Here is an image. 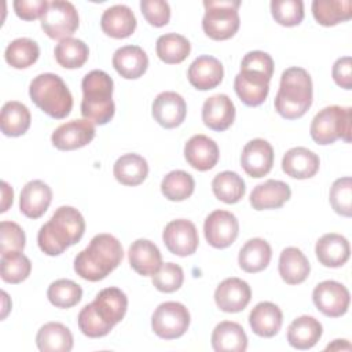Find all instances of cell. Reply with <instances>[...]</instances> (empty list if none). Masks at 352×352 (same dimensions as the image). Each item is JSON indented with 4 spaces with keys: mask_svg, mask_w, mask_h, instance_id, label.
Instances as JSON below:
<instances>
[{
    "mask_svg": "<svg viewBox=\"0 0 352 352\" xmlns=\"http://www.w3.org/2000/svg\"><path fill=\"white\" fill-rule=\"evenodd\" d=\"M121 242L110 234L95 235L89 245L74 258V271L85 280L104 279L122 261Z\"/></svg>",
    "mask_w": 352,
    "mask_h": 352,
    "instance_id": "cell-1",
    "label": "cell"
},
{
    "mask_svg": "<svg viewBox=\"0 0 352 352\" xmlns=\"http://www.w3.org/2000/svg\"><path fill=\"white\" fill-rule=\"evenodd\" d=\"M85 221L82 214L73 206H60L51 219L41 226L37 243L47 256H59L69 246L76 245L84 235Z\"/></svg>",
    "mask_w": 352,
    "mask_h": 352,
    "instance_id": "cell-2",
    "label": "cell"
},
{
    "mask_svg": "<svg viewBox=\"0 0 352 352\" xmlns=\"http://www.w3.org/2000/svg\"><path fill=\"white\" fill-rule=\"evenodd\" d=\"M312 104V80L302 67H289L280 76L274 100L275 110L286 120L302 117Z\"/></svg>",
    "mask_w": 352,
    "mask_h": 352,
    "instance_id": "cell-3",
    "label": "cell"
},
{
    "mask_svg": "<svg viewBox=\"0 0 352 352\" xmlns=\"http://www.w3.org/2000/svg\"><path fill=\"white\" fill-rule=\"evenodd\" d=\"M113 87V78L103 70H92L84 76L81 82V114L84 120L104 125L114 117Z\"/></svg>",
    "mask_w": 352,
    "mask_h": 352,
    "instance_id": "cell-4",
    "label": "cell"
},
{
    "mask_svg": "<svg viewBox=\"0 0 352 352\" xmlns=\"http://www.w3.org/2000/svg\"><path fill=\"white\" fill-rule=\"evenodd\" d=\"M32 102L55 120L67 117L73 107V96L65 81L54 73L36 76L29 85Z\"/></svg>",
    "mask_w": 352,
    "mask_h": 352,
    "instance_id": "cell-5",
    "label": "cell"
},
{
    "mask_svg": "<svg viewBox=\"0 0 352 352\" xmlns=\"http://www.w3.org/2000/svg\"><path fill=\"white\" fill-rule=\"evenodd\" d=\"M352 109L341 106H327L322 109L311 122V138L315 143L326 146L337 139L351 142Z\"/></svg>",
    "mask_w": 352,
    "mask_h": 352,
    "instance_id": "cell-6",
    "label": "cell"
},
{
    "mask_svg": "<svg viewBox=\"0 0 352 352\" xmlns=\"http://www.w3.org/2000/svg\"><path fill=\"white\" fill-rule=\"evenodd\" d=\"M238 0H205V15L202 18V29L205 34L213 40H228L239 29Z\"/></svg>",
    "mask_w": 352,
    "mask_h": 352,
    "instance_id": "cell-7",
    "label": "cell"
},
{
    "mask_svg": "<svg viewBox=\"0 0 352 352\" xmlns=\"http://www.w3.org/2000/svg\"><path fill=\"white\" fill-rule=\"evenodd\" d=\"M188 326L190 312L182 302L177 301H166L160 304L151 316L153 331L164 340L182 337L187 331Z\"/></svg>",
    "mask_w": 352,
    "mask_h": 352,
    "instance_id": "cell-8",
    "label": "cell"
},
{
    "mask_svg": "<svg viewBox=\"0 0 352 352\" xmlns=\"http://www.w3.org/2000/svg\"><path fill=\"white\" fill-rule=\"evenodd\" d=\"M78 28V12L70 1L54 0L41 16V29L56 40L69 38Z\"/></svg>",
    "mask_w": 352,
    "mask_h": 352,
    "instance_id": "cell-9",
    "label": "cell"
},
{
    "mask_svg": "<svg viewBox=\"0 0 352 352\" xmlns=\"http://www.w3.org/2000/svg\"><path fill=\"white\" fill-rule=\"evenodd\" d=\"M315 307L329 318L342 316L349 307V292L337 280H323L312 292Z\"/></svg>",
    "mask_w": 352,
    "mask_h": 352,
    "instance_id": "cell-10",
    "label": "cell"
},
{
    "mask_svg": "<svg viewBox=\"0 0 352 352\" xmlns=\"http://www.w3.org/2000/svg\"><path fill=\"white\" fill-rule=\"evenodd\" d=\"M204 232L210 246L224 249L235 242L239 232V223L235 214L228 210L219 209L205 219Z\"/></svg>",
    "mask_w": 352,
    "mask_h": 352,
    "instance_id": "cell-11",
    "label": "cell"
},
{
    "mask_svg": "<svg viewBox=\"0 0 352 352\" xmlns=\"http://www.w3.org/2000/svg\"><path fill=\"white\" fill-rule=\"evenodd\" d=\"M162 241L170 253L180 257L195 253L199 243L198 231L194 223L186 219H177L168 223L162 232Z\"/></svg>",
    "mask_w": 352,
    "mask_h": 352,
    "instance_id": "cell-12",
    "label": "cell"
},
{
    "mask_svg": "<svg viewBox=\"0 0 352 352\" xmlns=\"http://www.w3.org/2000/svg\"><path fill=\"white\" fill-rule=\"evenodd\" d=\"M270 81L271 77L264 73L241 69V72L235 76L234 89L238 98L246 106L254 107L260 106L267 99L270 92Z\"/></svg>",
    "mask_w": 352,
    "mask_h": 352,
    "instance_id": "cell-13",
    "label": "cell"
},
{
    "mask_svg": "<svg viewBox=\"0 0 352 352\" xmlns=\"http://www.w3.org/2000/svg\"><path fill=\"white\" fill-rule=\"evenodd\" d=\"M95 126L88 120H72L59 125L51 135V142L58 150H76L92 142Z\"/></svg>",
    "mask_w": 352,
    "mask_h": 352,
    "instance_id": "cell-14",
    "label": "cell"
},
{
    "mask_svg": "<svg viewBox=\"0 0 352 352\" xmlns=\"http://www.w3.org/2000/svg\"><path fill=\"white\" fill-rule=\"evenodd\" d=\"M154 120L164 128L179 126L187 114V104L182 95L173 91H165L155 96L151 107Z\"/></svg>",
    "mask_w": 352,
    "mask_h": 352,
    "instance_id": "cell-15",
    "label": "cell"
},
{
    "mask_svg": "<svg viewBox=\"0 0 352 352\" xmlns=\"http://www.w3.org/2000/svg\"><path fill=\"white\" fill-rule=\"evenodd\" d=\"M241 165L250 177L260 179L265 176L274 165L272 146L264 139L248 142L241 154Z\"/></svg>",
    "mask_w": 352,
    "mask_h": 352,
    "instance_id": "cell-16",
    "label": "cell"
},
{
    "mask_svg": "<svg viewBox=\"0 0 352 352\" xmlns=\"http://www.w3.org/2000/svg\"><path fill=\"white\" fill-rule=\"evenodd\" d=\"M252 298V290L248 282L239 278H227L214 290L216 305L228 314L241 312Z\"/></svg>",
    "mask_w": 352,
    "mask_h": 352,
    "instance_id": "cell-17",
    "label": "cell"
},
{
    "mask_svg": "<svg viewBox=\"0 0 352 352\" xmlns=\"http://www.w3.org/2000/svg\"><path fill=\"white\" fill-rule=\"evenodd\" d=\"M223 76L224 69L221 62L210 55L198 56L187 70L190 84L199 91L216 88L221 82Z\"/></svg>",
    "mask_w": 352,
    "mask_h": 352,
    "instance_id": "cell-18",
    "label": "cell"
},
{
    "mask_svg": "<svg viewBox=\"0 0 352 352\" xmlns=\"http://www.w3.org/2000/svg\"><path fill=\"white\" fill-rule=\"evenodd\" d=\"M235 120V106L228 95L217 94L208 98L202 106V121L213 131L228 129Z\"/></svg>",
    "mask_w": 352,
    "mask_h": 352,
    "instance_id": "cell-19",
    "label": "cell"
},
{
    "mask_svg": "<svg viewBox=\"0 0 352 352\" xmlns=\"http://www.w3.org/2000/svg\"><path fill=\"white\" fill-rule=\"evenodd\" d=\"M219 155L217 143L205 135H194L184 144L186 161L194 169L201 172L214 168L219 161Z\"/></svg>",
    "mask_w": 352,
    "mask_h": 352,
    "instance_id": "cell-20",
    "label": "cell"
},
{
    "mask_svg": "<svg viewBox=\"0 0 352 352\" xmlns=\"http://www.w3.org/2000/svg\"><path fill=\"white\" fill-rule=\"evenodd\" d=\"M92 305L99 318L114 327L125 316L128 308V298L121 289L107 287L96 294Z\"/></svg>",
    "mask_w": 352,
    "mask_h": 352,
    "instance_id": "cell-21",
    "label": "cell"
},
{
    "mask_svg": "<svg viewBox=\"0 0 352 352\" xmlns=\"http://www.w3.org/2000/svg\"><path fill=\"white\" fill-rule=\"evenodd\" d=\"M52 201V191L43 180H32L21 191L19 210L29 219L41 217Z\"/></svg>",
    "mask_w": 352,
    "mask_h": 352,
    "instance_id": "cell-22",
    "label": "cell"
},
{
    "mask_svg": "<svg viewBox=\"0 0 352 352\" xmlns=\"http://www.w3.org/2000/svg\"><path fill=\"white\" fill-rule=\"evenodd\" d=\"M129 264L142 276H153L162 265V256L157 245L148 239H136L128 250Z\"/></svg>",
    "mask_w": 352,
    "mask_h": 352,
    "instance_id": "cell-23",
    "label": "cell"
},
{
    "mask_svg": "<svg viewBox=\"0 0 352 352\" xmlns=\"http://www.w3.org/2000/svg\"><path fill=\"white\" fill-rule=\"evenodd\" d=\"M290 195L292 190L289 184L280 180L270 179L253 188L249 201L256 210L278 209L290 199Z\"/></svg>",
    "mask_w": 352,
    "mask_h": 352,
    "instance_id": "cell-24",
    "label": "cell"
},
{
    "mask_svg": "<svg viewBox=\"0 0 352 352\" xmlns=\"http://www.w3.org/2000/svg\"><path fill=\"white\" fill-rule=\"evenodd\" d=\"M319 157L305 147H293L287 150L282 158L283 172L298 180L315 176L319 170Z\"/></svg>",
    "mask_w": 352,
    "mask_h": 352,
    "instance_id": "cell-25",
    "label": "cell"
},
{
    "mask_svg": "<svg viewBox=\"0 0 352 352\" xmlns=\"http://www.w3.org/2000/svg\"><path fill=\"white\" fill-rule=\"evenodd\" d=\"M315 253L322 265L337 268L348 261L351 254V246L345 236L330 232L324 234L318 239Z\"/></svg>",
    "mask_w": 352,
    "mask_h": 352,
    "instance_id": "cell-26",
    "label": "cell"
},
{
    "mask_svg": "<svg viewBox=\"0 0 352 352\" xmlns=\"http://www.w3.org/2000/svg\"><path fill=\"white\" fill-rule=\"evenodd\" d=\"M111 62L117 73L126 80L142 77L148 67L147 54L139 45H124L116 50Z\"/></svg>",
    "mask_w": 352,
    "mask_h": 352,
    "instance_id": "cell-27",
    "label": "cell"
},
{
    "mask_svg": "<svg viewBox=\"0 0 352 352\" xmlns=\"http://www.w3.org/2000/svg\"><path fill=\"white\" fill-rule=\"evenodd\" d=\"M283 315L278 305L270 301L258 302L249 314V324L260 337H274L282 327Z\"/></svg>",
    "mask_w": 352,
    "mask_h": 352,
    "instance_id": "cell-28",
    "label": "cell"
},
{
    "mask_svg": "<svg viewBox=\"0 0 352 352\" xmlns=\"http://www.w3.org/2000/svg\"><path fill=\"white\" fill-rule=\"evenodd\" d=\"M100 28L113 38H125L135 32L136 18L128 6L117 4L102 14Z\"/></svg>",
    "mask_w": 352,
    "mask_h": 352,
    "instance_id": "cell-29",
    "label": "cell"
},
{
    "mask_svg": "<svg viewBox=\"0 0 352 352\" xmlns=\"http://www.w3.org/2000/svg\"><path fill=\"white\" fill-rule=\"evenodd\" d=\"M322 323L314 316L302 315L296 318L287 327V341L296 349H309L322 337Z\"/></svg>",
    "mask_w": 352,
    "mask_h": 352,
    "instance_id": "cell-30",
    "label": "cell"
},
{
    "mask_svg": "<svg viewBox=\"0 0 352 352\" xmlns=\"http://www.w3.org/2000/svg\"><path fill=\"white\" fill-rule=\"evenodd\" d=\"M212 346L216 352H243L248 348V337L239 323L224 320L212 333Z\"/></svg>",
    "mask_w": 352,
    "mask_h": 352,
    "instance_id": "cell-31",
    "label": "cell"
},
{
    "mask_svg": "<svg viewBox=\"0 0 352 352\" xmlns=\"http://www.w3.org/2000/svg\"><path fill=\"white\" fill-rule=\"evenodd\" d=\"M280 278L289 285L302 283L311 271V265L305 254L298 248H286L279 256L278 264Z\"/></svg>",
    "mask_w": 352,
    "mask_h": 352,
    "instance_id": "cell-32",
    "label": "cell"
},
{
    "mask_svg": "<svg viewBox=\"0 0 352 352\" xmlns=\"http://www.w3.org/2000/svg\"><path fill=\"white\" fill-rule=\"evenodd\" d=\"M36 344L41 352H70L73 334L65 324L48 322L37 331Z\"/></svg>",
    "mask_w": 352,
    "mask_h": 352,
    "instance_id": "cell-33",
    "label": "cell"
},
{
    "mask_svg": "<svg viewBox=\"0 0 352 352\" xmlns=\"http://www.w3.org/2000/svg\"><path fill=\"white\" fill-rule=\"evenodd\" d=\"M114 177L124 186H139L148 175L147 161L135 153L121 155L113 166Z\"/></svg>",
    "mask_w": 352,
    "mask_h": 352,
    "instance_id": "cell-34",
    "label": "cell"
},
{
    "mask_svg": "<svg viewBox=\"0 0 352 352\" xmlns=\"http://www.w3.org/2000/svg\"><path fill=\"white\" fill-rule=\"evenodd\" d=\"M272 250L267 241L261 238L249 239L239 250L238 263L239 267L249 274L260 272L265 270L271 261Z\"/></svg>",
    "mask_w": 352,
    "mask_h": 352,
    "instance_id": "cell-35",
    "label": "cell"
},
{
    "mask_svg": "<svg viewBox=\"0 0 352 352\" xmlns=\"http://www.w3.org/2000/svg\"><path fill=\"white\" fill-rule=\"evenodd\" d=\"M30 111L29 109L16 100H11L4 103L1 107L0 116V126L1 132L10 138H18L26 133L30 126Z\"/></svg>",
    "mask_w": 352,
    "mask_h": 352,
    "instance_id": "cell-36",
    "label": "cell"
},
{
    "mask_svg": "<svg viewBox=\"0 0 352 352\" xmlns=\"http://www.w3.org/2000/svg\"><path fill=\"white\" fill-rule=\"evenodd\" d=\"M312 14L322 26H334L352 16V3L349 0H314Z\"/></svg>",
    "mask_w": 352,
    "mask_h": 352,
    "instance_id": "cell-37",
    "label": "cell"
},
{
    "mask_svg": "<svg viewBox=\"0 0 352 352\" xmlns=\"http://www.w3.org/2000/svg\"><path fill=\"white\" fill-rule=\"evenodd\" d=\"M212 190L217 199L224 204H236L245 195L246 187L243 179L231 170L220 172L212 180Z\"/></svg>",
    "mask_w": 352,
    "mask_h": 352,
    "instance_id": "cell-38",
    "label": "cell"
},
{
    "mask_svg": "<svg viewBox=\"0 0 352 352\" xmlns=\"http://www.w3.org/2000/svg\"><path fill=\"white\" fill-rule=\"evenodd\" d=\"M155 51L158 58L169 65L183 62L191 51L190 41L177 33H166L157 38Z\"/></svg>",
    "mask_w": 352,
    "mask_h": 352,
    "instance_id": "cell-39",
    "label": "cell"
},
{
    "mask_svg": "<svg viewBox=\"0 0 352 352\" xmlns=\"http://www.w3.org/2000/svg\"><path fill=\"white\" fill-rule=\"evenodd\" d=\"M40 55L38 44L28 37L12 40L4 52L6 62L14 69H26L36 63Z\"/></svg>",
    "mask_w": 352,
    "mask_h": 352,
    "instance_id": "cell-40",
    "label": "cell"
},
{
    "mask_svg": "<svg viewBox=\"0 0 352 352\" xmlns=\"http://www.w3.org/2000/svg\"><path fill=\"white\" fill-rule=\"evenodd\" d=\"M54 55L56 62L65 67V69H78L81 67L89 55V50L88 45L78 38H65L60 40L55 50H54Z\"/></svg>",
    "mask_w": 352,
    "mask_h": 352,
    "instance_id": "cell-41",
    "label": "cell"
},
{
    "mask_svg": "<svg viewBox=\"0 0 352 352\" xmlns=\"http://www.w3.org/2000/svg\"><path fill=\"white\" fill-rule=\"evenodd\" d=\"M195 182L192 176L184 170H172L161 182V191L164 197L173 202H180L191 197Z\"/></svg>",
    "mask_w": 352,
    "mask_h": 352,
    "instance_id": "cell-42",
    "label": "cell"
},
{
    "mask_svg": "<svg viewBox=\"0 0 352 352\" xmlns=\"http://www.w3.org/2000/svg\"><path fill=\"white\" fill-rule=\"evenodd\" d=\"M47 297L56 308H72L77 305L82 297V289L70 279H58L48 286Z\"/></svg>",
    "mask_w": 352,
    "mask_h": 352,
    "instance_id": "cell-43",
    "label": "cell"
},
{
    "mask_svg": "<svg viewBox=\"0 0 352 352\" xmlns=\"http://www.w3.org/2000/svg\"><path fill=\"white\" fill-rule=\"evenodd\" d=\"M1 279L7 283H21L32 271L30 260L22 252H8L1 254Z\"/></svg>",
    "mask_w": 352,
    "mask_h": 352,
    "instance_id": "cell-44",
    "label": "cell"
},
{
    "mask_svg": "<svg viewBox=\"0 0 352 352\" xmlns=\"http://www.w3.org/2000/svg\"><path fill=\"white\" fill-rule=\"evenodd\" d=\"M271 14L282 26H297L304 19V3L301 0H272Z\"/></svg>",
    "mask_w": 352,
    "mask_h": 352,
    "instance_id": "cell-45",
    "label": "cell"
},
{
    "mask_svg": "<svg viewBox=\"0 0 352 352\" xmlns=\"http://www.w3.org/2000/svg\"><path fill=\"white\" fill-rule=\"evenodd\" d=\"M329 199L336 213L345 217L352 216V180L349 176L337 179L333 183Z\"/></svg>",
    "mask_w": 352,
    "mask_h": 352,
    "instance_id": "cell-46",
    "label": "cell"
},
{
    "mask_svg": "<svg viewBox=\"0 0 352 352\" xmlns=\"http://www.w3.org/2000/svg\"><path fill=\"white\" fill-rule=\"evenodd\" d=\"M184 274L180 265L175 263H165L153 275V285L157 290L164 293H172L182 287Z\"/></svg>",
    "mask_w": 352,
    "mask_h": 352,
    "instance_id": "cell-47",
    "label": "cell"
},
{
    "mask_svg": "<svg viewBox=\"0 0 352 352\" xmlns=\"http://www.w3.org/2000/svg\"><path fill=\"white\" fill-rule=\"evenodd\" d=\"M77 323H78V327L81 330V333L87 337H91V338H99V337H104L107 336L113 326L107 324L106 322H103L99 315L95 312L94 309V305L92 302L91 304H87L78 314V318H77Z\"/></svg>",
    "mask_w": 352,
    "mask_h": 352,
    "instance_id": "cell-48",
    "label": "cell"
},
{
    "mask_svg": "<svg viewBox=\"0 0 352 352\" xmlns=\"http://www.w3.org/2000/svg\"><path fill=\"white\" fill-rule=\"evenodd\" d=\"M26 236L19 224L14 221L0 223V252L1 254L8 252H22L25 248Z\"/></svg>",
    "mask_w": 352,
    "mask_h": 352,
    "instance_id": "cell-49",
    "label": "cell"
},
{
    "mask_svg": "<svg viewBox=\"0 0 352 352\" xmlns=\"http://www.w3.org/2000/svg\"><path fill=\"white\" fill-rule=\"evenodd\" d=\"M140 10L146 21L155 26H165L170 19V7L164 0H142Z\"/></svg>",
    "mask_w": 352,
    "mask_h": 352,
    "instance_id": "cell-50",
    "label": "cell"
},
{
    "mask_svg": "<svg viewBox=\"0 0 352 352\" xmlns=\"http://www.w3.org/2000/svg\"><path fill=\"white\" fill-rule=\"evenodd\" d=\"M241 69H250L272 77L274 60L271 55H268L264 51H250L243 56L241 62Z\"/></svg>",
    "mask_w": 352,
    "mask_h": 352,
    "instance_id": "cell-51",
    "label": "cell"
},
{
    "mask_svg": "<svg viewBox=\"0 0 352 352\" xmlns=\"http://www.w3.org/2000/svg\"><path fill=\"white\" fill-rule=\"evenodd\" d=\"M48 1L45 0H15L14 10L15 14L25 21H33L44 15L45 10L48 8Z\"/></svg>",
    "mask_w": 352,
    "mask_h": 352,
    "instance_id": "cell-52",
    "label": "cell"
},
{
    "mask_svg": "<svg viewBox=\"0 0 352 352\" xmlns=\"http://www.w3.org/2000/svg\"><path fill=\"white\" fill-rule=\"evenodd\" d=\"M331 76L334 82L344 88V89H352V63L349 56L338 58L331 70Z\"/></svg>",
    "mask_w": 352,
    "mask_h": 352,
    "instance_id": "cell-53",
    "label": "cell"
},
{
    "mask_svg": "<svg viewBox=\"0 0 352 352\" xmlns=\"http://www.w3.org/2000/svg\"><path fill=\"white\" fill-rule=\"evenodd\" d=\"M1 194H3V201H1V209H0V212L4 213V212H7L8 206L12 205V198H14V191H12V188L8 186L7 182H1Z\"/></svg>",
    "mask_w": 352,
    "mask_h": 352,
    "instance_id": "cell-54",
    "label": "cell"
},
{
    "mask_svg": "<svg viewBox=\"0 0 352 352\" xmlns=\"http://www.w3.org/2000/svg\"><path fill=\"white\" fill-rule=\"evenodd\" d=\"M351 351V344L346 340H334L333 344H329L326 346V351Z\"/></svg>",
    "mask_w": 352,
    "mask_h": 352,
    "instance_id": "cell-55",
    "label": "cell"
}]
</instances>
